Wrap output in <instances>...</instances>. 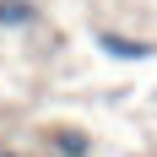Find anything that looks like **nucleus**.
I'll use <instances>...</instances> for the list:
<instances>
[{
  "label": "nucleus",
  "mask_w": 157,
  "mask_h": 157,
  "mask_svg": "<svg viewBox=\"0 0 157 157\" xmlns=\"http://www.w3.org/2000/svg\"><path fill=\"white\" fill-rule=\"evenodd\" d=\"M54 146H60L65 157H87V136H76V130H60V136H54Z\"/></svg>",
  "instance_id": "obj_3"
},
{
  "label": "nucleus",
  "mask_w": 157,
  "mask_h": 157,
  "mask_svg": "<svg viewBox=\"0 0 157 157\" xmlns=\"http://www.w3.org/2000/svg\"><path fill=\"white\" fill-rule=\"evenodd\" d=\"M27 22H38V6H27V0H0V27H27Z\"/></svg>",
  "instance_id": "obj_2"
},
{
  "label": "nucleus",
  "mask_w": 157,
  "mask_h": 157,
  "mask_svg": "<svg viewBox=\"0 0 157 157\" xmlns=\"http://www.w3.org/2000/svg\"><path fill=\"white\" fill-rule=\"evenodd\" d=\"M98 49H103L109 60H152L157 54V44H136L125 33H98Z\"/></svg>",
  "instance_id": "obj_1"
}]
</instances>
